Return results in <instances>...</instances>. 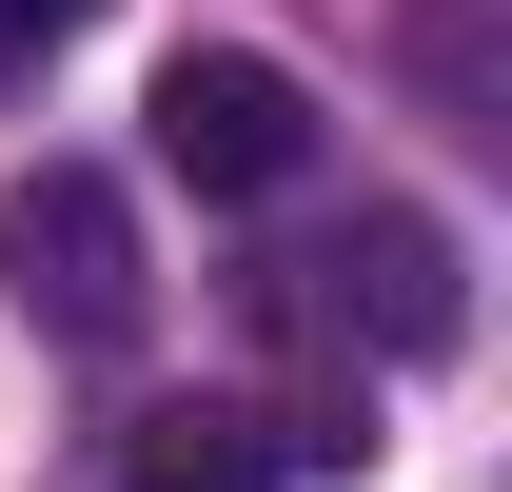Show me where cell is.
Here are the masks:
<instances>
[{"mask_svg":"<svg viewBox=\"0 0 512 492\" xmlns=\"http://www.w3.org/2000/svg\"><path fill=\"white\" fill-rule=\"evenodd\" d=\"M296 453H276V414H158L119 453V492H276Z\"/></svg>","mask_w":512,"mask_h":492,"instance_id":"cell-4","label":"cell"},{"mask_svg":"<svg viewBox=\"0 0 512 492\" xmlns=\"http://www.w3.org/2000/svg\"><path fill=\"white\" fill-rule=\"evenodd\" d=\"M138 119H158V178H197V197H296L316 178V99H296V60H256V40H178Z\"/></svg>","mask_w":512,"mask_h":492,"instance_id":"cell-2","label":"cell"},{"mask_svg":"<svg viewBox=\"0 0 512 492\" xmlns=\"http://www.w3.org/2000/svg\"><path fill=\"white\" fill-rule=\"evenodd\" d=\"M316 276H335V335H375V355H453L473 335V276H453L434 217H355Z\"/></svg>","mask_w":512,"mask_h":492,"instance_id":"cell-3","label":"cell"},{"mask_svg":"<svg viewBox=\"0 0 512 492\" xmlns=\"http://www.w3.org/2000/svg\"><path fill=\"white\" fill-rule=\"evenodd\" d=\"M79 20H99V0H0V99H20V79H40V60H60V40H79Z\"/></svg>","mask_w":512,"mask_h":492,"instance_id":"cell-5","label":"cell"},{"mask_svg":"<svg viewBox=\"0 0 512 492\" xmlns=\"http://www.w3.org/2000/svg\"><path fill=\"white\" fill-rule=\"evenodd\" d=\"M0 296L40 315L60 355H119L138 296H158V276H138V197L99 178V158H40V178L0 197Z\"/></svg>","mask_w":512,"mask_h":492,"instance_id":"cell-1","label":"cell"}]
</instances>
